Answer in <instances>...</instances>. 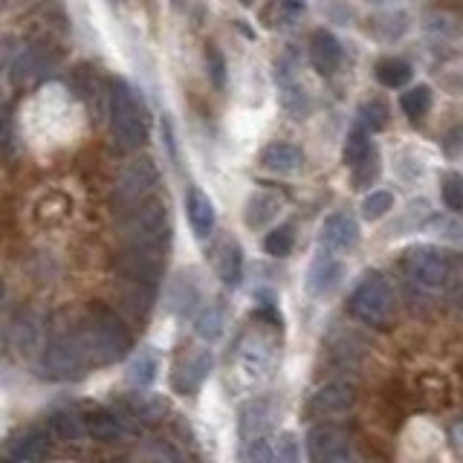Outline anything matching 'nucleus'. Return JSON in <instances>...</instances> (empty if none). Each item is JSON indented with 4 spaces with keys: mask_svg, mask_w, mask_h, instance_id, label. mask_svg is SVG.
Returning <instances> with one entry per match:
<instances>
[{
    "mask_svg": "<svg viewBox=\"0 0 463 463\" xmlns=\"http://www.w3.org/2000/svg\"><path fill=\"white\" fill-rule=\"evenodd\" d=\"M76 339L84 350V357L93 365H114L125 359L133 348V336L128 324L119 319V313L105 307V304H93L84 313V319L76 327Z\"/></svg>",
    "mask_w": 463,
    "mask_h": 463,
    "instance_id": "1",
    "label": "nucleus"
},
{
    "mask_svg": "<svg viewBox=\"0 0 463 463\" xmlns=\"http://www.w3.org/2000/svg\"><path fill=\"white\" fill-rule=\"evenodd\" d=\"M119 229H122L125 247H139V249L165 255L168 243H172V217H168V206L160 198H154V194L122 212Z\"/></svg>",
    "mask_w": 463,
    "mask_h": 463,
    "instance_id": "2",
    "label": "nucleus"
},
{
    "mask_svg": "<svg viewBox=\"0 0 463 463\" xmlns=\"http://www.w3.org/2000/svg\"><path fill=\"white\" fill-rule=\"evenodd\" d=\"M111 133L125 151H139L148 142V114L145 105L125 79L111 81Z\"/></svg>",
    "mask_w": 463,
    "mask_h": 463,
    "instance_id": "3",
    "label": "nucleus"
},
{
    "mask_svg": "<svg viewBox=\"0 0 463 463\" xmlns=\"http://www.w3.org/2000/svg\"><path fill=\"white\" fill-rule=\"evenodd\" d=\"M400 266H403V273L414 287L425 292H443L455 278L458 258L441 247H411L403 252Z\"/></svg>",
    "mask_w": 463,
    "mask_h": 463,
    "instance_id": "4",
    "label": "nucleus"
},
{
    "mask_svg": "<svg viewBox=\"0 0 463 463\" xmlns=\"http://www.w3.org/2000/svg\"><path fill=\"white\" fill-rule=\"evenodd\" d=\"M348 307L362 324L385 327L394 316V290L388 278L383 273H365L362 282L350 292Z\"/></svg>",
    "mask_w": 463,
    "mask_h": 463,
    "instance_id": "5",
    "label": "nucleus"
},
{
    "mask_svg": "<svg viewBox=\"0 0 463 463\" xmlns=\"http://www.w3.org/2000/svg\"><path fill=\"white\" fill-rule=\"evenodd\" d=\"M88 357L76 339V331L72 333H55L50 336V342L44 345L41 350V374L46 380H55V383H67V380H79L88 368Z\"/></svg>",
    "mask_w": 463,
    "mask_h": 463,
    "instance_id": "6",
    "label": "nucleus"
},
{
    "mask_svg": "<svg viewBox=\"0 0 463 463\" xmlns=\"http://www.w3.org/2000/svg\"><path fill=\"white\" fill-rule=\"evenodd\" d=\"M58 64V53L46 41H29L27 46H18L15 58L9 64V79L15 88H38Z\"/></svg>",
    "mask_w": 463,
    "mask_h": 463,
    "instance_id": "7",
    "label": "nucleus"
},
{
    "mask_svg": "<svg viewBox=\"0 0 463 463\" xmlns=\"http://www.w3.org/2000/svg\"><path fill=\"white\" fill-rule=\"evenodd\" d=\"M156 182H160V172H156V165L148 160V156H139V160H133L125 172H122L116 189H114V206L119 212L130 209L133 203L151 198Z\"/></svg>",
    "mask_w": 463,
    "mask_h": 463,
    "instance_id": "8",
    "label": "nucleus"
},
{
    "mask_svg": "<svg viewBox=\"0 0 463 463\" xmlns=\"http://www.w3.org/2000/svg\"><path fill=\"white\" fill-rule=\"evenodd\" d=\"M163 264H165V255H160V252L139 249V247H122L114 258V270H116V278H133V282L160 284Z\"/></svg>",
    "mask_w": 463,
    "mask_h": 463,
    "instance_id": "9",
    "label": "nucleus"
},
{
    "mask_svg": "<svg viewBox=\"0 0 463 463\" xmlns=\"http://www.w3.org/2000/svg\"><path fill=\"white\" fill-rule=\"evenodd\" d=\"M307 449L313 463H353L350 441L336 425H316L307 434Z\"/></svg>",
    "mask_w": 463,
    "mask_h": 463,
    "instance_id": "10",
    "label": "nucleus"
},
{
    "mask_svg": "<svg viewBox=\"0 0 463 463\" xmlns=\"http://www.w3.org/2000/svg\"><path fill=\"white\" fill-rule=\"evenodd\" d=\"M359 243V223L348 209H339L324 217L322 223V247L331 252H350Z\"/></svg>",
    "mask_w": 463,
    "mask_h": 463,
    "instance_id": "11",
    "label": "nucleus"
},
{
    "mask_svg": "<svg viewBox=\"0 0 463 463\" xmlns=\"http://www.w3.org/2000/svg\"><path fill=\"white\" fill-rule=\"evenodd\" d=\"M339 282H342V261H339L331 249H322L313 258L310 273H307V290H310V296H316V299L331 296V292L339 287Z\"/></svg>",
    "mask_w": 463,
    "mask_h": 463,
    "instance_id": "12",
    "label": "nucleus"
},
{
    "mask_svg": "<svg viewBox=\"0 0 463 463\" xmlns=\"http://www.w3.org/2000/svg\"><path fill=\"white\" fill-rule=\"evenodd\" d=\"M212 374V353L209 350H194L177 365L174 371V391L180 394H198L200 385L209 380Z\"/></svg>",
    "mask_w": 463,
    "mask_h": 463,
    "instance_id": "13",
    "label": "nucleus"
},
{
    "mask_svg": "<svg viewBox=\"0 0 463 463\" xmlns=\"http://www.w3.org/2000/svg\"><path fill=\"white\" fill-rule=\"evenodd\" d=\"M156 301V284H145V282H133V278H116V304L125 313L145 319L148 310Z\"/></svg>",
    "mask_w": 463,
    "mask_h": 463,
    "instance_id": "14",
    "label": "nucleus"
},
{
    "mask_svg": "<svg viewBox=\"0 0 463 463\" xmlns=\"http://www.w3.org/2000/svg\"><path fill=\"white\" fill-rule=\"evenodd\" d=\"M186 215H189L194 238H200V240L212 238L215 223H217V212H215L212 198L200 186H191L186 191Z\"/></svg>",
    "mask_w": 463,
    "mask_h": 463,
    "instance_id": "15",
    "label": "nucleus"
},
{
    "mask_svg": "<svg viewBox=\"0 0 463 463\" xmlns=\"http://www.w3.org/2000/svg\"><path fill=\"white\" fill-rule=\"evenodd\" d=\"M282 209H284L282 194L273 189H261L247 200V206H243V223L249 229H264L266 223L275 221Z\"/></svg>",
    "mask_w": 463,
    "mask_h": 463,
    "instance_id": "16",
    "label": "nucleus"
},
{
    "mask_svg": "<svg viewBox=\"0 0 463 463\" xmlns=\"http://www.w3.org/2000/svg\"><path fill=\"white\" fill-rule=\"evenodd\" d=\"M350 408H353V391L348 385H324L307 403V411L313 417H339V414H345Z\"/></svg>",
    "mask_w": 463,
    "mask_h": 463,
    "instance_id": "17",
    "label": "nucleus"
},
{
    "mask_svg": "<svg viewBox=\"0 0 463 463\" xmlns=\"http://www.w3.org/2000/svg\"><path fill=\"white\" fill-rule=\"evenodd\" d=\"M310 61H313L316 72H322V76H333V72L342 67V44H339L333 32H327V29L313 32Z\"/></svg>",
    "mask_w": 463,
    "mask_h": 463,
    "instance_id": "18",
    "label": "nucleus"
},
{
    "mask_svg": "<svg viewBox=\"0 0 463 463\" xmlns=\"http://www.w3.org/2000/svg\"><path fill=\"white\" fill-rule=\"evenodd\" d=\"M9 455L15 463H44L50 455V432L32 425L9 443Z\"/></svg>",
    "mask_w": 463,
    "mask_h": 463,
    "instance_id": "19",
    "label": "nucleus"
},
{
    "mask_svg": "<svg viewBox=\"0 0 463 463\" xmlns=\"http://www.w3.org/2000/svg\"><path fill=\"white\" fill-rule=\"evenodd\" d=\"M165 304L174 316H191L200 304V284L189 273H180L165 292Z\"/></svg>",
    "mask_w": 463,
    "mask_h": 463,
    "instance_id": "20",
    "label": "nucleus"
},
{
    "mask_svg": "<svg viewBox=\"0 0 463 463\" xmlns=\"http://www.w3.org/2000/svg\"><path fill=\"white\" fill-rule=\"evenodd\" d=\"M304 163L301 148L292 142H270L261 151V165L273 174H296Z\"/></svg>",
    "mask_w": 463,
    "mask_h": 463,
    "instance_id": "21",
    "label": "nucleus"
},
{
    "mask_svg": "<svg viewBox=\"0 0 463 463\" xmlns=\"http://www.w3.org/2000/svg\"><path fill=\"white\" fill-rule=\"evenodd\" d=\"M215 270L217 278L226 284V287H238L240 278H243V249L235 238H223L221 247L215 252Z\"/></svg>",
    "mask_w": 463,
    "mask_h": 463,
    "instance_id": "22",
    "label": "nucleus"
},
{
    "mask_svg": "<svg viewBox=\"0 0 463 463\" xmlns=\"http://www.w3.org/2000/svg\"><path fill=\"white\" fill-rule=\"evenodd\" d=\"M12 342H15V348L21 353H32L35 348H41L44 342V319L38 313H21L18 322L12 324Z\"/></svg>",
    "mask_w": 463,
    "mask_h": 463,
    "instance_id": "23",
    "label": "nucleus"
},
{
    "mask_svg": "<svg viewBox=\"0 0 463 463\" xmlns=\"http://www.w3.org/2000/svg\"><path fill=\"white\" fill-rule=\"evenodd\" d=\"M273 417H275V406L270 400H255V403H249L240 411V434L247 441L249 437H261L273 425Z\"/></svg>",
    "mask_w": 463,
    "mask_h": 463,
    "instance_id": "24",
    "label": "nucleus"
},
{
    "mask_svg": "<svg viewBox=\"0 0 463 463\" xmlns=\"http://www.w3.org/2000/svg\"><path fill=\"white\" fill-rule=\"evenodd\" d=\"M223 327H226V304L217 299V301H209L200 310L198 322H194V333L206 339V342H215V339H221Z\"/></svg>",
    "mask_w": 463,
    "mask_h": 463,
    "instance_id": "25",
    "label": "nucleus"
},
{
    "mask_svg": "<svg viewBox=\"0 0 463 463\" xmlns=\"http://www.w3.org/2000/svg\"><path fill=\"white\" fill-rule=\"evenodd\" d=\"M156 371H160V359H156V353L154 350H139L128 365V383L137 388V391H145V388L154 385Z\"/></svg>",
    "mask_w": 463,
    "mask_h": 463,
    "instance_id": "26",
    "label": "nucleus"
},
{
    "mask_svg": "<svg viewBox=\"0 0 463 463\" xmlns=\"http://www.w3.org/2000/svg\"><path fill=\"white\" fill-rule=\"evenodd\" d=\"M414 79V70L406 58H383L376 64V81L383 88H391V90H403L406 84H411Z\"/></svg>",
    "mask_w": 463,
    "mask_h": 463,
    "instance_id": "27",
    "label": "nucleus"
},
{
    "mask_svg": "<svg viewBox=\"0 0 463 463\" xmlns=\"http://www.w3.org/2000/svg\"><path fill=\"white\" fill-rule=\"evenodd\" d=\"M84 432H88L93 441H102V443H111L116 437L125 434V425L111 411H93L88 420H84Z\"/></svg>",
    "mask_w": 463,
    "mask_h": 463,
    "instance_id": "28",
    "label": "nucleus"
},
{
    "mask_svg": "<svg viewBox=\"0 0 463 463\" xmlns=\"http://www.w3.org/2000/svg\"><path fill=\"white\" fill-rule=\"evenodd\" d=\"M368 29L380 41H397L408 29V18L406 12H383V15H374L368 21Z\"/></svg>",
    "mask_w": 463,
    "mask_h": 463,
    "instance_id": "29",
    "label": "nucleus"
},
{
    "mask_svg": "<svg viewBox=\"0 0 463 463\" xmlns=\"http://www.w3.org/2000/svg\"><path fill=\"white\" fill-rule=\"evenodd\" d=\"M50 432L58 437V441H70V443H79L84 434V417L76 411H55L50 414Z\"/></svg>",
    "mask_w": 463,
    "mask_h": 463,
    "instance_id": "30",
    "label": "nucleus"
},
{
    "mask_svg": "<svg viewBox=\"0 0 463 463\" xmlns=\"http://www.w3.org/2000/svg\"><path fill=\"white\" fill-rule=\"evenodd\" d=\"M400 107H403V114L411 119V122H420L425 114L432 111V88L429 84H414L403 93V99H400Z\"/></svg>",
    "mask_w": 463,
    "mask_h": 463,
    "instance_id": "31",
    "label": "nucleus"
},
{
    "mask_svg": "<svg viewBox=\"0 0 463 463\" xmlns=\"http://www.w3.org/2000/svg\"><path fill=\"white\" fill-rule=\"evenodd\" d=\"M273 365V345L264 342V339H255L247 348H243V368L249 376H264Z\"/></svg>",
    "mask_w": 463,
    "mask_h": 463,
    "instance_id": "32",
    "label": "nucleus"
},
{
    "mask_svg": "<svg viewBox=\"0 0 463 463\" xmlns=\"http://www.w3.org/2000/svg\"><path fill=\"white\" fill-rule=\"evenodd\" d=\"M292 247H296V229L290 223L275 226L270 235L264 238V249H266V255H273V258H287Z\"/></svg>",
    "mask_w": 463,
    "mask_h": 463,
    "instance_id": "33",
    "label": "nucleus"
},
{
    "mask_svg": "<svg viewBox=\"0 0 463 463\" xmlns=\"http://www.w3.org/2000/svg\"><path fill=\"white\" fill-rule=\"evenodd\" d=\"M376 177H380V148H376V145H371L368 154H365L362 160L353 165V186L365 189Z\"/></svg>",
    "mask_w": 463,
    "mask_h": 463,
    "instance_id": "34",
    "label": "nucleus"
},
{
    "mask_svg": "<svg viewBox=\"0 0 463 463\" xmlns=\"http://www.w3.org/2000/svg\"><path fill=\"white\" fill-rule=\"evenodd\" d=\"M371 148V139H368V130H365L362 125H357L350 133H348V139H345V148H342V160L345 165H357L365 154H368Z\"/></svg>",
    "mask_w": 463,
    "mask_h": 463,
    "instance_id": "35",
    "label": "nucleus"
},
{
    "mask_svg": "<svg viewBox=\"0 0 463 463\" xmlns=\"http://www.w3.org/2000/svg\"><path fill=\"white\" fill-rule=\"evenodd\" d=\"M359 125H362L365 130H371V133L385 130V125H388V105L380 102V99L365 102L362 111H359Z\"/></svg>",
    "mask_w": 463,
    "mask_h": 463,
    "instance_id": "36",
    "label": "nucleus"
},
{
    "mask_svg": "<svg viewBox=\"0 0 463 463\" xmlns=\"http://www.w3.org/2000/svg\"><path fill=\"white\" fill-rule=\"evenodd\" d=\"M206 72H209V81L215 90L226 88V58L217 44H206Z\"/></svg>",
    "mask_w": 463,
    "mask_h": 463,
    "instance_id": "37",
    "label": "nucleus"
},
{
    "mask_svg": "<svg viewBox=\"0 0 463 463\" xmlns=\"http://www.w3.org/2000/svg\"><path fill=\"white\" fill-rule=\"evenodd\" d=\"M394 209V194L391 191H371L362 200V217L365 221H380Z\"/></svg>",
    "mask_w": 463,
    "mask_h": 463,
    "instance_id": "38",
    "label": "nucleus"
},
{
    "mask_svg": "<svg viewBox=\"0 0 463 463\" xmlns=\"http://www.w3.org/2000/svg\"><path fill=\"white\" fill-rule=\"evenodd\" d=\"M425 32L434 35V38H446V41H458L460 35V23L455 15H446V12H441V15H429L425 18Z\"/></svg>",
    "mask_w": 463,
    "mask_h": 463,
    "instance_id": "39",
    "label": "nucleus"
},
{
    "mask_svg": "<svg viewBox=\"0 0 463 463\" xmlns=\"http://www.w3.org/2000/svg\"><path fill=\"white\" fill-rule=\"evenodd\" d=\"M273 463H301L299 437L292 432H282L273 446Z\"/></svg>",
    "mask_w": 463,
    "mask_h": 463,
    "instance_id": "40",
    "label": "nucleus"
},
{
    "mask_svg": "<svg viewBox=\"0 0 463 463\" xmlns=\"http://www.w3.org/2000/svg\"><path fill=\"white\" fill-rule=\"evenodd\" d=\"M319 9L327 15V21L339 23V27L353 23V6L348 4V0H319Z\"/></svg>",
    "mask_w": 463,
    "mask_h": 463,
    "instance_id": "41",
    "label": "nucleus"
},
{
    "mask_svg": "<svg viewBox=\"0 0 463 463\" xmlns=\"http://www.w3.org/2000/svg\"><path fill=\"white\" fill-rule=\"evenodd\" d=\"M243 460L247 463H273V446L270 441L261 434V437H249L247 449H243Z\"/></svg>",
    "mask_w": 463,
    "mask_h": 463,
    "instance_id": "42",
    "label": "nucleus"
},
{
    "mask_svg": "<svg viewBox=\"0 0 463 463\" xmlns=\"http://www.w3.org/2000/svg\"><path fill=\"white\" fill-rule=\"evenodd\" d=\"M443 203H446L449 212L463 209V180H460V174H449L443 180Z\"/></svg>",
    "mask_w": 463,
    "mask_h": 463,
    "instance_id": "43",
    "label": "nucleus"
},
{
    "mask_svg": "<svg viewBox=\"0 0 463 463\" xmlns=\"http://www.w3.org/2000/svg\"><path fill=\"white\" fill-rule=\"evenodd\" d=\"M15 53H18V41L12 38V35H0V72L9 70Z\"/></svg>",
    "mask_w": 463,
    "mask_h": 463,
    "instance_id": "44",
    "label": "nucleus"
},
{
    "mask_svg": "<svg viewBox=\"0 0 463 463\" xmlns=\"http://www.w3.org/2000/svg\"><path fill=\"white\" fill-rule=\"evenodd\" d=\"M9 137H12V116H9L6 99H4V96H0V151L6 148Z\"/></svg>",
    "mask_w": 463,
    "mask_h": 463,
    "instance_id": "45",
    "label": "nucleus"
},
{
    "mask_svg": "<svg viewBox=\"0 0 463 463\" xmlns=\"http://www.w3.org/2000/svg\"><path fill=\"white\" fill-rule=\"evenodd\" d=\"M278 6H282L287 15H299V12H304V6H307V0H275Z\"/></svg>",
    "mask_w": 463,
    "mask_h": 463,
    "instance_id": "46",
    "label": "nucleus"
},
{
    "mask_svg": "<svg viewBox=\"0 0 463 463\" xmlns=\"http://www.w3.org/2000/svg\"><path fill=\"white\" fill-rule=\"evenodd\" d=\"M458 139H460V128H455V130H452V137L446 139V148H449V156H452V160H455L458 154H460V148H458Z\"/></svg>",
    "mask_w": 463,
    "mask_h": 463,
    "instance_id": "47",
    "label": "nucleus"
},
{
    "mask_svg": "<svg viewBox=\"0 0 463 463\" xmlns=\"http://www.w3.org/2000/svg\"><path fill=\"white\" fill-rule=\"evenodd\" d=\"M186 4H189V0H172V6H174L177 12H182V9H186Z\"/></svg>",
    "mask_w": 463,
    "mask_h": 463,
    "instance_id": "48",
    "label": "nucleus"
},
{
    "mask_svg": "<svg viewBox=\"0 0 463 463\" xmlns=\"http://www.w3.org/2000/svg\"><path fill=\"white\" fill-rule=\"evenodd\" d=\"M238 4H243V6H252V4H255V0H238Z\"/></svg>",
    "mask_w": 463,
    "mask_h": 463,
    "instance_id": "49",
    "label": "nucleus"
},
{
    "mask_svg": "<svg viewBox=\"0 0 463 463\" xmlns=\"http://www.w3.org/2000/svg\"><path fill=\"white\" fill-rule=\"evenodd\" d=\"M0 304H4V282H0Z\"/></svg>",
    "mask_w": 463,
    "mask_h": 463,
    "instance_id": "50",
    "label": "nucleus"
}]
</instances>
